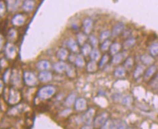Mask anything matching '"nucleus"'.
<instances>
[{
    "label": "nucleus",
    "mask_w": 158,
    "mask_h": 129,
    "mask_svg": "<svg viewBox=\"0 0 158 129\" xmlns=\"http://www.w3.org/2000/svg\"><path fill=\"white\" fill-rule=\"evenodd\" d=\"M56 93V87L52 85H47L39 89L37 95L39 99L42 100L50 99Z\"/></svg>",
    "instance_id": "nucleus-1"
},
{
    "label": "nucleus",
    "mask_w": 158,
    "mask_h": 129,
    "mask_svg": "<svg viewBox=\"0 0 158 129\" xmlns=\"http://www.w3.org/2000/svg\"><path fill=\"white\" fill-rule=\"evenodd\" d=\"M23 81L27 86L29 87L36 86L39 83L38 76L31 71H25L23 73Z\"/></svg>",
    "instance_id": "nucleus-2"
},
{
    "label": "nucleus",
    "mask_w": 158,
    "mask_h": 129,
    "mask_svg": "<svg viewBox=\"0 0 158 129\" xmlns=\"http://www.w3.org/2000/svg\"><path fill=\"white\" fill-rule=\"evenodd\" d=\"M109 119V114L107 112H103L97 116L94 119L93 125L95 128L99 129L105 124V123Z\"/></svg>",
    "instance_id": "nucleus-3"
},
{
    "label": "nucleus",
    "mask_w": 158,
    "mask_h": 129,
    "mask_svg": "<svg viewBox=\"0 0 158 129\" xmlns=\"http://www.w3.org/2000/svg\"><path fill=\"white\" fill-rule=\"evenodd\" d=\"M20 93L18 89L12 88L10 90L9 98H8V103L11 105H16L20 101Z\"/></svg>",
    "instance_id": "nucleus-4"
},
{
    "label": "nucleus",
    "mask_w": 158,
    "mask_h": 129,
    "mask_svg": "<svg viewBox=\"0 0 158 129\" xmlns=\"http://www.w3.org/2000/svg\"><path fill=\"white\" fill-rule=\"evenodd\" d=\"M95 115V110L94 108H89L87 110L86 112L82 116V122L85 123V125H91L93 121Z\"/></svg>",
    "instance_id": "nucleus-5"
},
{
    "label": "nucleus",
    "mask_w": 158,
    "mask_h": 129,
    "mask_svg": "<svg viewBox=\"0 0 158 129\" xmlns=\"http://www.w3.org/2000/svg\"><path fill=\"white\" fill-rule=\"evenodd\" d=\"M74 108L76 111L82 112L86 110L87 101L84 97H78L76 99L74 104Z\"/></svg>",
    "instance_id": "nucleus-6"
},
{
    "label": "nucleus",
    "mask_w": 158,
    "mask_h": 129,
    "mask_svg": "<svg viewBox=\"0 0 158 129\" xmlns=\"http://www.w3.org/2000/svg\"><path fill=\"white\" fill-rule=\"evenodd\" d=\"M53 78V75L49 70H44L40 71L38 74V79L39 81L42 83L50 82Z\"/></svg>",
    "instance_id": "nucleus-7"
},
{
    "label": "nucleus",
    "mask_w": 158,
    "mask_h": 129,
    "mask_svg": "<svg viewBox=\"0 0 158 129\" xmlns=\"http://www.w3.org/2000/svg\"><path fill=\"white\" fill-rule=\"evenodd\" d=\"M126 28L124 23L118 22L113 26V29L111 31V36L113 37H118L123 32Z\"/></svg>",
    "instance_id": "nucleus-8"
},
{
    "label": "nucleus",
    "mask_w": 158,
    "mask_h": 129,
    "mask_svg": "<svg viewBox=\"0 0 158 129\" xmlns=\"http://www.w3.org/2000/svg\"><path fill=\"white\" fill-rule=\"evenodd\" d=\"M36 68L40 71H44V70H49L52 68L51 62L47 60H41L37 62Z\"/></svg>",
    "instance_id": "nucleus-9"
},
{
    "label": "nucleus",
    "mask_w": 158,
    "mask_h": 129,
    "mask_svg": "<svg viewBox=\"0 0 158 129\" xmlns=\"http://www.w3.org/2000/svg\"><path fill=\"white\" fill-rule=\"evenodd\" d=\"M94 22L91 18H85L83 22V28H84V33L86 35L91 34V31L93 29Z\"/></svg>",
    "instance_id": "nucleus-10"
},
{
    "label": "nucleus",
    "mask_w": 158,
    "mask_h": 129,
    "mask_svg": "<svg viewBox=\"0 0 158 129\" xmlns=\"http://www.w3.org/2000/svg\"><path fill=\"white\" fill-rule=\"evenodd\" d=\"M67 47L73 53L77 54L79 52V45L76 40L74 39L70 38L67 41Z\"/></svg>",
    "instance_id": "nucleus-11"
},
{
    "label": "nucleus",
    "mask_w": 158,
    "mask_h": 129,
    "mask_svg": "<svg viewBox=\"0 0 158 129\" xmlns=\"http://www.w3.org/2000/svg\"><path fill=\"white\" fill-rule=\"evenodd\" d=\"M157 66L155 64H151L149 67L147 68V69L145 70L144 73V79L145 81H148L149 79L152 78L153 77L154 75L157 71Z\"/></svg>",
    "instance_id": "nucleus-12"
},
{
    "label": "nucleus",
    "mask_w": 158,
    "mask_h": 129,
    "mask_svg": "<svg viewBox=\"0 0 158 129\" xmlns=\"http://www.w3.org/2000/svg\"><path fill=\"white\" fill-rule=\"evenodd\" d=\"M66 66H67V64L65 63V61H60L56 62L55 64L52 65V68L57 73H62L63 72L65 71Z\"/></svg>",
    "instance_id": "nucleus-13"
},
{
    "label": "nucleus",
    "mask_w": 158,
    "mask_h": 129,
    "mask_svg": "<svg viewBox=\"0 0 158 129\" xmlns=\"http://www.w3.org/2000/svg\"><path fill=\"white\" fill-rule=\"evenodd\" d=\"M57 57L61 61H65L68 59V56H69V52L68 50L65 47H61L56 52Z\"/></svg>",
    "instance_id": "nucleus-14"
},
{
    "label": "nucleus",
    "mask_w": 158,
    "mask_h": 129,
    "mask_svg": "<svg viewBox=\"0 0 158 129\" xmlns=\"http://www.w3.org/2000/svg\"><path fill=\"white\" fill-rule=\"evenodd\" d=\"M16 52H17L16 47L12 44H7L5 47V52L8 57L10 58V59L14 58L16 55Z\"/></svg>",
    "instance_id": "nucleus-15"
},
{
    "label": "nucleus",
    "mask_w": 158,
    "mask_h": 129,
    "mask_svg": "<svg viewBox=\"0 0 158 129\" xmlns=\"http://www.w3.org/2000/svg\"><path fill=\"white\" fill-rule=\"evenodd\" d=\"M125 58H126V56H125V54L123 52H118L113 55L111 63L115 64V65H118V64L121 63L123 60H125Z\"/></svg>",
    "instance_id": "nucleus-16"
},
{
    "label": "nucleus",
    "mask_w": 158,
    "mask_h": 129,
    "mask_svg": "<svg viewBox=\"0 0 158 129\" xmlns=\"http://www.w3.org/2000/svg\"><path fill=\"white\" fill-rule=\"evenodd\" d=\"M77 99V95L76 94L75 92H72L69 94L68 95V97L65 98V106L68 107H71L72 105H73L75 104V102H76Z\"/></svg>",
    "instance_id": "nucleus-17"
},
{
    "label": "nucleus",
    "mask_w": 158,
    "mask_h": 129,
    "mask_svg": "<svg viewBox=\"0 0 158 129\" xmlns=\"http://www.w3.org/2000/svg\"><path fill=\"white\" fill-rule=\"evenodd\" d=\"M144 72H145L144 65H143V64H139V65H137L136 68H135L134 73H133V78H134L135 80H137V79H139L143 74L144 73Z\"/></svg>",
    "instance_id": "nucleus-18"
},
{
    "label": "nucleus",
    "mask_w": 158,
    "mask_h": 129,
    "mask_svg": "<svg viewBox=\"0 0 158 129\" xmlns=\"http://www.w3.org/2000/svg\"><path fill=\"white\" fill-rule=\"evenodd\" d=\"M65 72L66 73L67 76L69 77L70 78H76L77 75L76 68H75V66L73 64H67Z\"/></svg>",
    "instance_id": "nucleus-19"
},
{
    "label": "nucleus",
    "mask_w": 158,
    "mask_h": 129,
    "mask_svg": "<svg viewBox=\"0 0 158 129\" xmlns=\"http://www.w3.org/2000/svg\"><path fill=\"white\" fill-rule=\"evenodd\" d=\"M126 70L123 66H118L114 70V76L117 78H122L126 76Z\"/></svg>",
    "instance_id": "nucleus-20"
},
{
    "label": "nucleus",
    "mask_w": 158,
    "mask_h": 129,
    "mask_svg": "<svg viewBox=\"0 0 158 129\" xmlns=\"http://www.w3.org/2000/svg\"><path fill=\"white\" fill-rule=\"evenodd\" d=\"M35 7L34 0H25L23 3V9L26 12H31Z\"/></svg>",
    "instance_id": "nucleus-21"
},
{
    "label": "nucleus",
    "mask_w": 158,
    "mask_h": 129,
    "mask_svg": "<svg viewBox=\"0 0 158 129\" xmlns=\"http://www.w3.org/2000/svg\"><path fill=\"white\" fill-rule=\"evenodd\" d=\"M25 21H26V18H25V16L22 14L16 15L13 18V19H12V23H13L15 26H20L23 25Z\"/></svg>",
    "instance_id": "nucleus-22"
},
{
    "label": "nucleus",
    "mask_w": 158,
    "mask_h": 129,
    "mask_svg": "<svg viewBox=\"0 0 158 129\" xmlns=\"http://www.w3.org/2000/svg\"><path fill=\"white\" fill-rule=\"evenodd\" d=\"M140 60L145 65H151L154 62V57L148 54H144L140 57Z\"/></svg>",
    "instance_id": "nucleus-23"
},
{
    "label": "nucleus",
    "mask_w": 158,
    "mask_h": 129,
    "mask_svg": "<svg viewBox=\"0 0 158 129\" xmlns=\"http://www.w3.org/2000/svg\"><path fill=\"white\" fill-rule=\"evenodd\" d=\"M74 63L76 64V67H78L79 68H84V66L86 65V61H85L84 56H83L81 54H78V55H76V60H75Z\"/></svg>",
    "instance_id": "nucleus-24"
},
{
    "label": "nucleus",
    "mask_w": 158,
    "mask_h": 129,
    "mask_svg": "<svg viewBox=\"0 0 158 129\" xmlns=\"http://www.w3.org/2000/svg\"><path fill=\"white\" fill-rule=\"evenodd\" d=\"M121 48H122V45L120 44L119 42L112 43L109 49L110 55H115V54L120 52V50L121 49Z\"/></svg>",
    "instance_id": "nucleus-25"
},
{
    "label": "nucleus",
    "mask_w": 158,
    "mask_h": 129,
    "mask_svg": "<svg viewBox=\"0 0 158 129\" xmlns=\"http://www.w3.org/2000/svg\"><path fill=\"white\" fill-rule=\"evenodd\" d=\"M98 68L99 67L97 62L93 61V60H90V61L86 64V70L87 72L90 73H93L96 72Z\"/></svg>",
    "instance_id": "nucleus-26"
},
{
    "label": "nucleus",
    "mask_w": 158,
    "mask_h": 129,
    "mask_svg": "<svg viewBox=\"0 0 158 129\" xmlns=\"http://www.w3.org/2000/svg\"><path fill=\"white\" fill-rule=\"evenodd\" d=\"M89 57H90L91 60H93V61L95 62L98 61L101 58V53L99 49H97V48H93L90 55H89Z\"/></svg>",
    "instance_id": "nucleus-27"
},
{
    "label": "nucleus",
    "mask_w": 158,
    "mask_h": 129,
    "mask_svg": "<svg viewBox=\"0 0 158 129\" xmlns=\"http://www.w3.org/2000/svg\"><path fill=\"white\" fill-rule=\"evenodd\" d=\"M92 49H93L92 47H91V44L89 43L84 44V45L81 46V55L84 56V57H87V56H89L91 50H92Z\"/></svg>",
    "instance_id": "nucleus-28"
},
{
    "label": "nucleus",
    "mask_w": 158,
    "mask_h": 129,
    "mask_svg": "<svg viewBox=\"0 0 158 129\" xmlns=\"http://www.w3.org/2000/svg\"><path fill=\"white\" fill-rule=\"evenodd\" d=\"M136 42V39L133 37L131 38H128L126 41H124L123 44V48L124 49H129L131 48H132L135 45V44Z\"/></svg>",
    "instance_id": "nucleus-29"
},
{
    "label": "nucleus",
    "mask_w": 158,
    "mask_h": 129,
    "mask_svg": "<svg viewBox=\"0 0 158 129\" xmlns=\"http://www.w3.org/2000/svg\"><path fill=\"white\" fill-rule=\"evenodd\" d=\"M76 39H77V42H78V45L83 46L84 44L86 43L87 39H89V37L87 36V35L84 33H78L76 35Z\"/></svg>",
    "instance_id": "nucleus-30"
},
{
    "label": "nucleus",
    "mask_w": 158,
    "mask_h": 129,
    "mask_svg": "<svg viewBox=\"0 0 158 129\" xmlns=\"http://www.w3.org/2000/svg\"><path fill=\"white\" fill-rule=\"evenodd\" d=\"M109 60H110L109 55H107V54H106V53L104 54V55L101 57L100 60H99V62L98 64L99 68L102 69V68H105V66L107 65L108 62H109Z\"/></svg>",
    "instance_id": "nucleus-31"
},
{
    "label": "nucleus",
    "mask_w": 158,
    "mask_h": 129,
    "mask_svg": "<svg viewBox=\"0 0 158 129\" xmlns=\"http://www.w3.org/2000/svg\"><path fill=\"white\" fill-rule=\"evenodd\" d=\"M149 51L150 55L153 57L158 56V42H154L149 46Z\"/></svg>",
    "instance_id": "nucleus-32"
},
{
    "label": "nucleus",
    "mask_w": 158,
    "mask_h": 129,
    "mask_svg": "<svg viewBox=\"0 0 158 129\" xmlns=\"http://www.w3.org/2000/svg\"><path fill=\"white\" fill-rule=\"evenodd\" d=\"M134 60L132 57H128L127 58L125 59L123 67L126 68V70H131L134 67Z\"/></svg>",
    "instance_id": "nucleus-33"
},
{
    "label": "nucleus",
    "mask_w": 158,
    "mask_h": 129,
    "mask_svg": "<svg viewBox=\"0 0 158 129\" xmlns=\"http://www.w3.org/2000/svg\"><path fill=\"white\" fill-rule=\"evenodd\" d=\"M10 79L12 80V83L15 85H19L21 83V77H20V75L18 73V72H14L11 75V78Z\"/></svg>",
    "instance_id": "nucleus-34"
},
{
    "label": "nucleus",
    "mask_w": 158,
    "mask_h": 129,
    "mask_svg": "<svg viewBox=\"0 0 158 129\" xmlns=\"http://www.w3.org/2000/svg\"><path fill=\"white\" fill-rule=\"evenodd\" d=\"M110 36H111V31L110 30H105L102 31L100 35H99V41L102 42L104 41L107 40Z\"/></svg>",
    "instance_id": "nucleus-35"
},
{
    "label": "nucleus",
    "mask_w": 158,
    "mask_h": 129,
    "mask_svg": "<svg viewBox=\"0 0 158 129\" xmlns=\"http://www.w3.org/2000/svg\"><path fill=\"white\" fill-rule=\"evenodd\" d=\"M89 44H90L91 47L93 48H97L99 45V39L97 38V36H95L94 35H90L89 36Z\"/></svg>",
    "instance_id": "nucleus-36"
},
{
    "label": "nucleus",
    "mask_w": 158,
    "mask_h": 129,
    "mask_svg": "<svg viewBox=\"0 0 158 129\" xmlns=\"http://www.w3.org/2000/svg\"><path fill=\"white\" fill-rule=\"evenodd\" d=\"M122 104L125 106H130L133 102V97L131 95H126L122 97Z\"/></svg>",
    "instance_id": "nucleus-37"
},
{
    "label": "nucleus",
    "mask_w": 158,
    "mask_h": 129,
    "mask_svg": "<svg viewBox=\"0 0 158 129\" xmlns=\"http://www.w3.org/2000/svg\"><path fill=\"white\" fill-rule=\"evenodd\" d=\"M111 41L109 40V39H107V40H105L102 42V44H101V47H100V49L103 52H106L107 50H109L110 47V45H111Z\"/></svg>",
    "instance_id": "nucleus-38"
},
{
    "label": "nucleus",
    "mask_w": 158,
    "mask_h": 129,
    "mask_svg": "<svg viewBox=\"0 0 158 129\" xmlns=\"http://www.w3.org/2000/svg\"><path fill=\"white\" fill-rule=\"evenodd\" d=\"M149 86L152 89H158V75L152 78L149 82Z\"/></svg>",
    "instance_id": "nucleus-39"
},
{
    "label": "nucleus",
    "mask_w": 158,
    "mask_h": 129,
    "mask_svg": "<svg viewBox=\"0 0 158 129\" xmlns=\"http://www.w3.org/2000/svg\"><path fill=\"white\" fill-rule=\"evenodd\" d=\"M112 123H113V120H110V119H108L107 121L105 123V124H104L103 126H102L99 129H110V128H111V126H112Z\"/></svg>",
    "instance_id": "nucleus-40"
},
{
    "label": "nucleus",
    "mask_w": 158,
    "mask_h": 129,
    "mask_svg": "<svg viewBox=\"0 0 158 129\" xmlns=\"http://www.w3.org/2000/svg\"><path fill=\"white\" fill-rule=\"evenodd\" d=\"M120 121H119V120H113V123H112V126H111V128H110V129H118V128H119V126L120 124Z\"/></svg>",
    "instance_id": "nucleus-41"
},
{
    "label": "nucleus",
    "mask_w": 158,
    "mask_h": 129,
    "mask_svg": "<svg viewBox=\"0 0 158 129\" xmlns=\"http://www.w3.org/2000/svg\"><path fill=\"white\" fill-rule=\"evenodd\" d=\"M113 99L114 101H120L122 99V95L120 93H115L113 95Z\"/></svg>",
    "instance_id": "nucleus-42"
},
{
    "label": "nucleus",
    "mask_w": 158,
    "mask_h": 129,
    "mask_svg": "<svg viewBox=\"0 0 158 129\" xmlns=\"http://www.w3.org/2000/svg\"><path fill=\"white\" fill-rule=\"evenodd\" d=\"M76 54L72 52L71 54H69V56H68V59L70 62H71V63H74L75 60H76Z\"/></svg>",
    "instance_id": "nucleus-43"
},
{
    "label": "nucleus",
    "mask_w": 158,
    "mask_h": 129,
    "mask_svg": "<svg viewBox=\"0 0 158 129\" xmlns=\"http://www.w3.org/2000/svg\"><path fill=\"white\" fill-rule=\"evenodd\" d=\"M118 129H128L127 124H126L125 122H121V123H120Z\"/></svg>",
    "instance_id": "nucleus-44"
},
{
    "label": "nucleus",
    "mask_w": 158,
    "mask_h": 129,
    "mask_svg": "<svg viewBox=\"0 0 158 129\" xmlns=\"http://www.w3.org/2000/svg\"><path fill=\"white\" fill-rule=\"evenodd\" d=\"M5 11V5L2 2H0V15H2Z\"/></svg>",
    "instance_id": "nucleus-45"
},
{
    "label": "nucleus",
    "mask_w": 158,
    "mask_h": 129,
    "mask_svg": "<svg viewBox=\"0 0 158 129\" xmlns=\"http://www.w3.org/2000/svg\"><path fill=\"white\" fill-rule=\"evenodd\" d=\"M81 129H93V126L91 125H85Z\"/></svg>",
    "instance_id": "nucleus-46"
},
{
    "label": "nucleus",
    "mask_w": 158,
    "mask_h": 129,
    "mask_svg": "<svg viewBox=\"0 0 158 129\" xmlns=\"http://www.w3.org/2000/svg\"><path fill=\"white\" fill-rule=\"evenodd\" d=\"M3 43H4V39L3 37L2 36V35H0V49H1L2 47Z\"/></svg>",
    "instance_id": "nucleus-47"
},
{
    "label": "nucleus",
    "mask_w": 158,
    "mask_h": 129,
    "mask_svg": "<svg viewBox=\"0 0 158 129\" xmlns=\"http://www.w3.org/2000/svg\"><path fill=\"white\" fill-rule=\"evenodd\" d=\"M3 86H4L3 82L1 80H0V94L2 92V91H3Z\"/></svg>",
    "instance_id": "nucleus-48"
}]
</instances>
